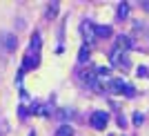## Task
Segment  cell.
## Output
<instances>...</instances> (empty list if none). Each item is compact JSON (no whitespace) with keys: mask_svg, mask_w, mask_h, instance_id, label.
<instances>
[{"mask_svg":"<svg viewBox=\"0 0 149 136\" xmlns=\"http://www.w3.org/2000/svg\"><path fill=\"white\" fill-rule=\"evenodd\" d=\"M109 89L111 92H116V94H125V96H136V89L131 85H127V83L123 81V78H111V83H109Z\"/></svg>","mask_w":149,"mask_h":136,"instance_id":"6da1fadb","label":"cell"},{"mask_svg":"<svg viewBox=\"0 0 149 136\" xmlns=\"http://www.w3.org/2000/svg\"><path fill=\"white\" fill-rule=\"evenodd\" d=\"M80 34H82V40H85V45H87V47H91L93 43H96V25H93L91 20H85V22H82L80 25Z\"/></svg>","mask_w":149,"mask_h":136,"instance_id":"7a4b0ae2","label":"cell"},{"mask_svg":"<svg viewBox=\"0 0 149 136\" xmlns=\"http://www.w3.org/2000/svg\"><path fill=\"white\" fill-rule=\"evenodd\" d=\"M107 121H109L107 111H93L91 118H89V123H91L93 130H105V127H107Z\"/></svg>","mask_w":149,"mask_h":136,"instance_id":"3957f363","label":"cell"},{"mask_svg":"<svg viewBox=\"0 0 149 136\" xmlns=\"http://www.w3.org/2000/svg\"><path fill=\"white\" fill-rule=\"evenodd\" d=\"M111 65H118L120 69H129V60H127V54L120 49L111 51Z\"/></svg>","mask_w":149,"mask_h":136,"instance_id":"277c9868","label":"cell"},{"mask_svg":"<svg viewBox=\"0 0 149 136\" xmlns=\"http://www.w3.org/2000/svg\"><path fill=\"white\" fill-rule=\"evenodd\" d=\"M38 65H40V54H33V51L27 49L25 62H22V69H36Z\"/></svg>","mask_w":149,"mask_h":136,"instance_id":"5b68a950","label":"cell"},{"mask_svg":"<svg viewBox=\"0 0 149 136\" xmlns=\"http://www.w3.org/2000/svg\"><path fill=\"white\" fill-rule=\"evenodd\" d=\"M2 47H5L7 51H13L16 47H18L16 36H13V34H2Z\"/></svg>","mask_w":149,"mask_h":136,"instance_id":"8992f818","label":"cell"},{"mask_svg":"<svg viewBox=\"0 0 149 136\" xmlns=\"http://www.w3.org/2000/svg\"><path fill=\"white\" fill-rule=\"evenodd\" d=\"M134 47V43H131V38L129 36H118V40H116V49H120V51H127Z\"/></svg>","mask_w":149,"mask_h":136,"instance_id":"52a82bcc","label":"cell"},{"mask_svg":"<svg viewBox=\"0 0 149 136\" xmlns=\"http://www.w3.org/2000/svg\"><path fill=\"white\" fill-rule=\"evenodd\" d=\"M40 47H42V38H40V34H33L31 36V45H29V51H33V54H40Z\"/></svg>","mask_w":149,"mask_h":136,"instance_id":"ba28073f","label":"cell"},{"mask_svg":"<svg viewBox=\"0 0 149 136\" xmlns=\"http://www.w3.org/2000/svg\"><path fill=\"white\" fill-rule=\"evenodd\" d=\"M113 34V29L109 25H96V36L98 38H109Z\"/></svg>","mask_w":149,"mask_h":136,"instance_id":"9c48e42d","label":"cell"},{"mask_svg":"<svg viewBox=\"0 0 149 136\" xmlns=\"http://www.w3.org/2000/svg\"><path fill=\"white\" fill-rule=\"evenodd\" d=\"M58 11H60V2H49V7H47V20H54L58 16Z\"/></svg>","mask_w":149,"mask_h":136,"instance_id":"30bf717a","label":"cell"},{"mask_svg":"<svg viewBox=\"0 0 149 136\" xmlns=\"http://www.w3.org/2000/svg\"><path fill=\"white\" fill-rule=\"evenodd\" d=\"M56 136H74V127H71L69 123H62L56 130Z\"/></svg>","mask_w":149,"mask_h":136,"instance_id":"8fae6325","label":"cell"},{"mask_svg":"<svg viewBox=\"0 0 149 136\" xmlns=\"http://www.w3.org/2000/svg\"><path fill=\"white\" fill-rule=\"evenodd\" d=\"M33 114H38V116H49V105L36 103V105H33Z\"/></svg>","mask_w":149,"mask_h":136,"instance_id":"7c38bea8","label":"cell"},{"mask_svg":"<svg viewBox=\"0 0 149 136\" xmlns=\"http://www.w3.org/2000/svg\"><path fill=\"white\" fill-rule=\"evenodd\" d=\"M129 16V2H120L118 5V18L123 20V18H127Z\"/></svg>","mask_w":149,"mask_h":136,"instance_id":"4fadbf2b","label":"cell"},{"mask_svg":"<svg viewBox=\"0 0 149 136\" xmlns=\"http://www.w3.org/2000/svg\"><path fill=\"white\" fill-rule=\"evenodd\" d=\"M58 118H60V121H69V118L74 116V111L71 109H58V114H56Z\"/></svg>","mask_w":149,"mask_h":136,"instance_id":"5bb4252c","label":"cell"},{"mask_svg":"<svg viewBox=\"0 0 149 136\" xmlns=\"http://www.w3.org/2000/svg\"><path fill=\"white\" fill-rule=\"evenodd\" d=\"M78 60H80V62H87V60H89V47H87V45L80 49V54H78Z\"/></svg>","mask_w":149,"mask_h":136,"instance_id":"9a60e30c","label":"cell"},{"mask_svg":"<svg viewBox=\"0 0 149 136\" xmlns=\"http://www.w3.org/2000/svg\"><path fill=\"white\" fill-rule=\"evenodd\" d=\"M138 74L143 76V78H147V76H149V69L147 67H138Z\"/></svg>","mask_w":149,"mask_h":136,"instance_id":"2e32d148","label":"cell"},{"mask_svg":"<svg viewBox=\"0 0 149 136\" xmlns=\"http://www.w3.org/2000/svg\"><path fill=\"white\" fill-rule=\"evenodd\" d=\"M134 123L140 125V123H143V116H140V114H136V116H134Z\"/></svg>","mask_w":149,"mask_h":136,"instance_id":"e0dca14e","label":"cell"},{"mask_svg":"<svg viewBox=\"0 0 149 136\" xmlns=\"http://www.w3.org/2000/svg\"><path fill=\"white\" fill-rule=\"evenodd\" d=\"M143 7H145V9L149 11V0H147V2H143Z\"/></svg>","mask_w":149,"mask_h":136,"instance_id":"ac0fdd59","label":"cell"}]
</instances>
